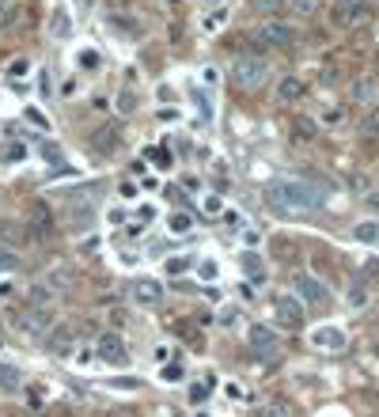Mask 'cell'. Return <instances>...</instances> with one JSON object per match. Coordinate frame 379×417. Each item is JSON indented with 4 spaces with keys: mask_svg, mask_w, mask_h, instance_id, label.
<instances>
[{
    "mask_svg": "<svg viewBox=\"0 0 379 417\" xmlns=\"http://www.w3.org/2000/svg\"><path fill=\"white\" fill-rule=\"evenodd\" d=\"M254 42L266 46V50H289L296 42V27L292 23H281V20H270L254 31Z\"/></svg>",
    "mask_w": 379,
    "mask_h": 417,
    "instance_id": "obj_6",
    "label": "cell"
},
{
    "mask_svg": "<svg viewBox=\"0 0 379 417\" xmlns=\"http://www.w3.org/2000/svg\"><path fill=\"white\" fill-rule=\"evenodd\" d=\"M201 212H205L209 220H216L220 212H224V201H220V193H205V198H201Z\"/></svg>",
    "mask_w": 379,
    "mask_h": 417,
    "instance_id": "obj_29",
    "label": "cell"
},
{
    "mask_svg": "<svg viewBox=\"0 0 379 417\" xmlns=\"http://www.w3.org/2000/svg\"><path fill=\"white\" fill-rule=\"evenodd\" d=\"M42 152H46V160H61V152H57V144H53V141H46Z\"/></svg>",
    "mask_w": 379,
    "mask_h": 417,
    "instance_id": "obj_42",
    "label": "cell"
},
{
    "mask_svg": "<svg viewBox=\"0 0 379 417\" xmlns=\"http://www.w3.org/2000/svg\"><path fill=\"white\" fill-rule=\"evenodd\" d=\"M137 103H141V99H137V91H133V88H122V91H118V99H114L118 114H133Z\"/></svg>",
    "mask_w": 379,
    "mask_h": 417,
    "instance_id": "obj_25",
    "label": "cell"
},
{
    "mask_svg": "<svg viewBox=\"0 0 379 417\" xmlns=\"http://www.w3.org/2000/svg\"><path fill=\"white\" fill-rule=\"evenodd\" d=\"M300 99H308V83H303L300 76H284L277 80V103H300Z\"/></svg>",
    "mask_w": 379,
    "mask_h": 417,
    "instance_id": "obj_13",
    "label": "cell"
},
{
    "mask_svg": "<svg viewBox=\"0 0 379 417\" xmlns=\"http://www.w3.org/2000/svg\"><path fill=\"white\" fill-rule=\"evenodd\" d=\"M243 270H247V277H251V281H262V277H266L262 262H258L254 254H243Z\"/></svg>",
    "mask_w": 379,
    "mask_h": 417,
    "instance_id": "obj_32",
    "label": "cell"
},
{
    "mask_svg": "<svg viewBox=\"0 0 379 417\" xmlns=\"http://www.w3.org/2000/svg\"><path fill=\"white\" fill-rule=\"evenodd\" d=\"M72 341H76L72 327H53V334H50V349H53V353H69Z\"/></svg>",
    "mask_w": 379,
    "mask_h": 417,
    "instance_id": "obj_19",
    "label": "cell"
},
{
    "mask_svg": "<svg viewBox=\"0 0 379 417\" xmlns=\"http://www.w3.org/2000/svg\"><path fill=\"white\" fill-rule=\"evenodd\" d=\"M69 34H72V15L57 4L50 15V39H69Z\"/></svg>",
    "mask_w": 379,
    "mask_h": 417,
    "instance_id": "obj_15",
    "label": "cell"
},
{
    "mask_svg": "<svg viewBox=\"0 0 379 417\" xmlns=\"http://www.w3.org/2000/svg\"><path fill=\"white\" fill-rule=\"evenodd\" d=\"M167 4H171V8H179V4H182V0H167Z\"/></svg>",
    "mask_w": 379,
    "mask_h": 417,
    "instance_id": "obj_49",
    "label": "cell"
},
{
    "mask_svg": "<svg viewBox=\"0 0 379 417\" xmlns=\"http://www.w3.org/2000/svg\"><path fill=\"white\" fill-rule=\"evenodd\" d=\"M133 300L144 303V308H156V303H163V285L156 281V277H137L133 281Z\"/></svg>",
    "mask_w": 379,
    "mask_h": 417,
    "instance_id": "obj_12",
    "label": "cell"
},
{
    "mask_svg": "<svg viewBox=\"0 0 379 417\" xmlns=\"http://www.w3.org/2000/svg\"><path fill=\"white\" fill-rule=\"evenodd\" d=\"M167 224H171V231H174V235H182V231H190V228H193V220L186 217V212H174V217L167 220Z\"/></svg>",
    "mask_w": 379,
    "mask_h": 417,
    "instance_id": "obj_34",
    "label": "cell"
},
{
    "mask_svg": "<svg viewBox=\"0 0 379 417\" xmlns=\"http://www.w3.org/2000/svg\"><path fill=\"white\" fill-rule=\"evenodd\" d=\"M349 235L357 239V243H368V247H375V235H379V220H360V224L349 231Z\"/></svg>",
    "mask_w": 379,
    "mask_h": 417,
    "instance_id": "obj_21",
    "label": "cell"
},
{
    "mask_svg": "<svg viewBox=\"0 0 379 417\" xmlns=\"http://www.w3.org/2000/svg\"><path fill=\"white\" fill-rule=\"evenodd\" d=\"M315 129H319V122H311V118H296V122H292V137H296V141H311Z\"/></svg>",
    "mask_w": 379,
    "mask_h": 417,
    "instance_id": "obj_27",
    "label": "cell"
},
{
    "mask_svg": "<svg viewBox=\"0 0 379 417\" xmlns=\"http://www.w3.org/2000/svg\"><path fill=\"white\" fill-rule=\"evenodd\" d=\"M364 205H368V209H379V193H368V198H364Z\"/></svg>",
    "mask_w": 379,
    "mask_h": 417,
    "instance_id": "obj_46",
    "label": "cell"
},
{
    "mask_svg": "<svg viewBox=\"0 0 379 417\" xmlns=\"http://www.w3.org/2000/svg\"><path fill=\"white\" fill-rule=\"evenodd\" d=\"M254 417H292V410H289V402H277V398H273V402H262V406H258Z\"/></svg>",
    "mask_w": 379,
    "mask_h": 417,
    "instance_id": "obj_26",
    "label": "cell"
},
{
    "mask_svg": "<svg viewBox=\"0 0 379 417\" xmlns=\"http://www.w3.org/2000/svg\"><path fill=\"white\" fill-rule=\"evenodd\" d=\"M76 61H80V69H84V72H99V69H103V53H99L95 46H84V50L76 53Z\"/></svg>",
    "mask_w": 379,
    "mask_h": 417,
    "instance_id": "obj_22",
    "label": "cell"
},
{
    "mask_svg": "<svg viewBox=\"0 0 379 417\" xmlns=\"http://www.w3.org/2000/svg\"><path fill=\"white\" fill-rule=\"evenodd\" d=\"M198 277H201V281H216V277H220V266H216V258H201V266H198Z\"/></svg>",
    "mask_w": 379,
    "mask_h": 417,
    "instance_id": "obj_31",
    "label": "cell"
},
{
    "mask_svg": "<svg viewBox=\"0 0 379 417\" xmlns=\"http://www.w3.org/2000/svg\"><path fill=\"white\" fill-rule=\"evenodd\" d=\"M163 270H167L171 277H182V273L190 270V258H182V254H171L167 262H163Z\"/></svg>",
    "mask_w": 379,
    "mask_h": 417,
    "instance_id": "obj_30",
    "label": "cell"
},
{
    "mask_svg": "<svg viewBox=\"0 0 379 417\" xmlns=\"http://www.w3.org/2000/svg\"><path fill=\"white\" fill-rule=\"evenodd\" d=\"M375 247H379V235H375Z\"/></svg>",
    "mask_w": 379,
    "mask_h": 417,
    "instance_id": "obj_51",
    "label": "cell"
},
{
    "mask_svg": "<svg viewBox=\"0 0 379 417\" xmlns=\"http://www.w3.org/2000/svg\"><path fill=\"white\" fill-rule=\"evenodd\" d=\"M88 144H91V152H95V156L110 160V156H118V152H122V129H118L114 122H103V125H95V129H91Z\"/></svg>",
    "mask_w": 379,
    "mask_h": 417,
    "instance_id": "obj_7",
    "label": "cell"
},
{
    "mask_svg": "<svg viewBox=\"0 0 379 417\" xmlns=\"http://www.w3.org/2000/svg\"><path fill=\"white\" fill-rule=\"evenodd\" d=\"M311 346L322 349V353H338V349L349 346V334L338 327V322H322V327L311 330Z\"/></svg>",
    "mask_w": 379,
    "mask_h": 417,
    "instance_id": "obj_9",
    "label": "cell"
},
{
    "mask_svg": "<svg viewBox=\"0 0 379 417\" xmlns=\"http://www.w3.org/2000/svg\"><path fill=\"white\" fill-rule=\"evenodd\" d=\"M0 266H4V270H20V254H12V250H0Z\"/></svg>",
    "mask_w": 379,
    "mask_h": 417,
    "instance_id": "obj_40",
    "label": "cell"
},
{
    "mask_svg": "<svg viewBox=\"0 0 379 417\" xmlns=\"http://www.w3.org/2000/svg\"><path fill=\"white\" fill-rule=\"evenodd\" d=\"M224 391H228V398H235V402H239V398H243V387H239V383H228Z\"/></svg>",
    "mask_w": 379,
    "mask_h": 417,
    "instance_id": "obj_44",
    "label": "cell"
},
{
    "mask_svg": "<svg viewBox=\"0 0 379 417\" xmlns=\"http://www.w3.org/2000/svg\"><path fill=\"white\" fill-rule=\"evenodd\" d=\"M23 387V372L15 364H0V391H8V395H15Z\"/></svg>",
    "mask_w": 379,
    "mask_h": 417,
    "instance_id": "obj_18",
    "label": "cell"
},
{
    "mask_svg": "<svg viewBox=\"0 0 379 417\" xmlns=\"http://www.w3.org/2000/svg\"><path fill=\"white\" fill-rule=\"evenodd\" d=\"M273 319H277V330H303V303L296 296H277Z\"/></svg>",
    "mask_w": 379,
    "mask_h": 417,
    "instance_id": "obj_8",
    "label": "cell"
},
{
    "mask_svg": "<svg viewBox=\"0 0 379 417\" xmlns=\"http://www.w3.org/2000/svg\"><path fill=\"white\" fill-rule=\"evenodd\" d=\"M247 346H251V353L258 360H273L281 353V338H277V330L266 327V322H251V327H247Z\"/></svg>",
    "mask_w": 379,
    "mask_h": 417,
    "instance_id": "obj_5",
    "label": "cell"
},
{
    "mask_svg": "<svg viewBox=\"0 0 379 417\" xmlns=\"http://www.w3.org/2000/svg\"><path fill=\"white\" fill-rule=\"evenodd\" d=\"M95 353H99V360H106V364H125V360H129L125 338H122V334H114V330H106V334H99V338H95Z\"/></svg>",
    "mask_w": 379,
    "mask_h": 417,
    "instance_id": "obj_10",
    "label": "cell"
},
{
    "mask_svg": "<svg viewBox=\"0 0 379 417\" xmlns=\"http://www.w3.org/2000/svg\"><path fill=\"white\" fill-rule=\"evenodd\" d=\"M160 118H163V122H174V118H179V110L167 107V110H160Z\"/></svg>",
    "mask_w": 379,
    "mask_h": 417,
    "instance_id": "obj_45",
    "label": "cell"
},
{
    "mask_svg": "<svg viewBox=\"0 0 379 417\" xmlns=\"http://www.w3.org/2000/svg\"><path fill=\"white\" fill-rule=\"evenodd\" d=\"M289 4H292L296 15H315L319 12V0H289Z\"/></svg>",
    "mask_w": 379,
    "mask_h": 417,
    "instance_id": "obj_35",
    "label": "cell"
},
{
    "mask_svg": "<svg viewBox=\"0 0 379 417\" xmlns=\"http://www.w3.org/2000/svg\"><path fill=\"white\" fill-rule=\"evenodd\" d=\"M368 300H372V289H368L364 281H353V285H349V289H345V303H349V308H353V311L368 308Z\"/></svg>",
    "mask_w": 379,
    "mask_h": 417,
    "instance_id": "obj_16",
    "label": "cell"
},
{
    "mask_svg": "<svg viewBox=\"0 0 379 417\" xmlns=\"http://www.w3.org/2000/svg\"><path fill=\"white\" fill-rule=\"evenodd\" d=\"M360 137H364V141H375L379 137V114H368L364 122H360Z\"/></svg>",
    "mask_w": 379,
    "mask_h": 417,
    "instance_id": "obj_33",
    "label": "cell"
},
{
    "mask_svg": "<svg viewBox=\"0 0 379 417\" xmlns=\"http://www.w3.org/2000/svg\"><path fill=\"white\" fill-rule=\"evenodd\" d=\"M258 239H262L258 231H243V247H258Z\"/></svg>",
    "mask_w": 379,
    "mask_h": 417,
    "instance_id": "obj_43",
    "label": "cell"
},
{
    "mask_svg": "<svg viewBox=\"0 0 379 417\" xmlns=\"http://www.w3.org/2000/svg\"><path fill=\"white\" fill-rule=\"evenodd\" d=\"M118 193H122V198H137V182H118Z\"/></svg>",
    "mask_w": 379,
    "mask_h": 417,
    "instance_id": "obj_41",
    "label": "cell"
},
{
    "mask_svg": "<svg viewBox=\"0 0 379 417\" xmlns=\"http://www.w3.org/2000/svg\"><path fill=\"white\" fill-rule=\"evenodd\" d=\"M152 163L160 167V171H167L174 160H171V152H163V148H152Z\"/></svg>",
    "mask_w": 379,
    "mask_h": 417,
    "instance_id": "obj_38",
    "label": "cell"
},
{
    "mask_svg": "<svg viewBox=\"0 0 379 417\" xmlns=\"http://www.w3.org/2000/svg\"><path fill=\"white\" fill-rule=\"evenodd\" d=\"M0 346H4V338H0Z\"/></svg>",
    "mask_w": 379,
    "mask_h": 417,
    "instance_id": "obj_52",
    "label": "cell"
},
{
    "mask_svg": "<svg viewBox=\"0 0 379 417\" xmlns=\"http://www.w3.org/2000/svg\"><path fill=\"white\" fill-rule=\"evenodd\" d=\"M53 235H57V217H53V209L46 205V201H34L31 212H27V239H34V243H53Z\"/></svg>",
    "mask_w": 379,
    "mask_h": 417,
    "instance_id": "obj_3",
    "label": "cell"
},
{
    "mask_svg": "<svg viewBox=\"0 0 379 417\" xmlns=\"http://www.w3.org/2000/svg\"><path fill=\"white\" fill-rule=\"evenodd\" d=\"M364 15H368V0H334L330 20H334V27H357Z\"/></svg>",
    "mask_w": 379,
    "mask_h": 417,
    "instance_id": "obj_11",
    "label": "cell"
},
{
    "mask_svg": "<svg viewBox=\"0 0 379 417\" xmlns=\"http://www.w3.org/2000/svg\"><path fill=\"white\" fill-rule=\"evenodd\" d=\"M375 91H379L375 76H360V80H353V91H349V95H353L357 103H372V99H375Z\"/></svg>",
    "mask_w": 379,
    "mask_h": 417,
    "instance_id": "obj_17",
    "label": "cell"
},
{
    "mask_svg": "<svg viewBox=\"0 0 379 417\" xmlns=\"http://www.w3.org/2000/svg\"><path fill=\"white\" fill-rule=\"evenodd\" d=\"M270 80V61L258 57V53H239L232 61V83L239 91H258Z\"/></svg>",
    "mask_w": 379,
    "mask_h": 417,
    "instance_id": "obj_2",
    "label": "cell"
},
{
    "mask_svg": "<svg viewBox=\"0 0 379 417\" xmlns=\"http://www.w3.org/2000/svg\"><path fill=\"white\" fill-rule=\"evenodd\" d=\"M319 122H322V125H341V122H345V114H341V107H326Z\"/></svg>",
    "mask_w": 379,
    "mask_h": 417,
    "instance_id": "obj_36",
    "label": "cell"
},
{
    "mask_svg": "<svg viewBox=\"0 0 379 417\" xmlns=\"http://www.w3.org/2000/svg\"><path fill=\"white\" fill-rule=\"evenodd\" d=\"M193 417H212V413H205V410H198V413H193Z\"/></svg>",
    "mask_w": 379,
    "mask_h": 417,
    "instance_id": "obj_48",
    "label": "cell"
},
{
    "mask_svg": "<svg viewBox=\"0 0 379 417\" xmlns=\"http://www.w3.org/2000/svg\"><path fill=\"white\" fill-rule=\"evenodd\" d=\"M292 296L300 303H308V308H326L330 303V289L319 281L315 273H296L292 277Z\"/></svg>",
    "mask_w": 379,
    "mask_h": 417,
    "instance_id": "obj_4",
    "label": "cell"
},
{
    "mask_svg": "<svg viewBox=\"0 0 379 417\" xmlns=\"http://www.w3.org/2000/svg\"><path fill=\"white\" fill-rule=\"evenodd\" d=\"M4 4H15V0H4Z\"/></svg>",
    "mask_w": 379,
    "mask_h": 417,
    "instance_id": "obj_50",
    "label": "cell"
},
{
    "mask_svg": "<svg viewBox=\"0 0 379 417\" xmlns=\"http://www.w3.org/2000/svg\"><path fill=\"white\" fill-rule=\"evenodd\" d=\"M270 254L277 258V262L292 266L296 258H300V243H296L292 235H273V239H270Z\"/></svg>",
    "mask_w": 379,
    "mask_h": 417,
    "instance_id": "obj_14",
    "label": "cell"
},
{
    "mask_svg": "<svg viewBox=\"0 0 379 417\" xmlns=\"http://www.w3.org/2000/svg\"><path fill=\"white\" fill-rule=\"evenodd\" d=\"M247 4H251L254 15H266V20H270V15H281V8L289 4V0H247Z\"/></svg>",
    "mask_w": 379,
    "mask_h": 417,
    "instance_id": "obj_23",
    "label": "cell"
},
{
    "mask_svg": "<svg viewBox=\"0 0 379 417\" xmlns=\"http://www.w3.org/2000/svg\"><path fill=\"white\" fill-rule=\"evenodd\" d=\"M23 122H27V125H34V129H42V133H50V129H53V125H50V118H46L42 110H34V107H27V110H23Z\"/></svg>",
    "mask_w": 379,
    "mask_h": 417,
    "instance_id": "obj_28",
    "label": "cell"
},
{
    "mask_svg": "<svg viewBox=\"0 0 379 417\" xmlns=\"http://www.w3.org/2000/svg\"><path fill=\"white\" fill-rule=\"evenodd\" d=\"M27 156H31V152H27V144H20V141L0 144V163H8V167H12V163H23Z\"/></svg>",
    "mask_w": 379,
    "mask_h": 417,
    "instance_id": "obj_20",
    "label": "cell"
},
{
    "mask_svg": "<svg viewBox=\"0 0 379 417\" xmlns=\"http://www.w3.org/2000/svg\"><path fill=\"white\" fill-rule=\"evenodd\" d=\"M228 20V8H220V12H212V15H205V31H220V23Z\"/></svg>",
    "mask_w": 379,
    "mask_h": 417,
    "instance_id": "obj_37",
    "label": "cell"
},
{
    "mask_svg": "<svg viewBox=\"0 0 379 417\" xmlns=\"http://www.w3.org/2000/svg\"><path fill=\"white\" fill-rule=\"evenodd\" d=\"M99 417H129V413H122V410H106V413H99Z\"/></svg>",
    "mask_w": 379,
    "mask_h": 417,
    "instance_id": "obj_47",
    "label": "cell"
},
{
    "mask_svg": "<svg viewBox=\"0 0 379 417\" xmlns=\"http://www.w3.org/2000/svg\"><path fill=\"white\" fill-rule=\"evenodd\" d=\"M205 395H209V383H193V387H190V402H193V406L205 402Z\"/></svg>",
    "mask_w": 379,
    "mask_h": 417,
    "instance_id": "obj_39",
    "label": "cell"
},
{
    "mask_svg": "<svg viewBox=\"0 0 379 417\" xmlns=\"http://www.w3.org/2000/svg\"><path fill=\"white\" fill-rule=\"evenodd\" d=\"M262 201L277 217H303V212L322 205V190L303 179H273V182H266Z\"/></svg>",
    "mask_w": 379,
    "mask_h": 417,
    "instance_id": "obj_1",
    "label": "cell"
},
{
    "mask_svg": "<svg viewBox=\"0 0 379 417\" xmlns=\"http://www.w3.org/2000/svg\"><path fill=\"white\" fill-rule=\"evenodd\" d=\"M0 239H4V243H12V247H20L23 239H27V231H20L15 220H0Z\"/></svg>",
    "mask_w": 379,
    "mask_h": 417,
    "instance_id": "obj_24",
    "label": "cell"
}]
</instances>
